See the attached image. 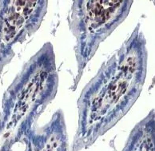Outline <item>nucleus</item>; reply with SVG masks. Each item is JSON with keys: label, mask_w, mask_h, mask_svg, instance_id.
<instances>
[{"label": "nucleus", "mask_w": 155, "mask_h": 151, "mask_svg": "<svg viewBox=\"0 0 155 151\" xmlns=\"http://www.w3.org/2000/svg\"><path fill=\"white\" fill-rule=\"evenodd\" d=\"M121 1H91L87 4V23L91 28L102 26L115 15Z\"/></svg>", "instance_id": "f257e3e1"}]
</instances>
